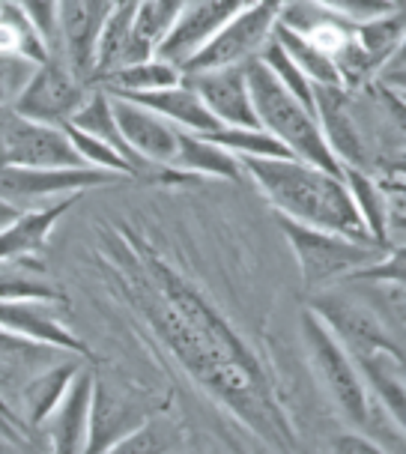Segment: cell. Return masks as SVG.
Here are the masks:
<instances>
[{"mask_svg":"<svg viewBox=\"0 0 406 454\" xmlns=\"http://www.w3.org/2000/svg\"><path fill=\"white\" fill-rule=\"evenodd\" d=\"M0 54L19 57V60L34 63V67H43L54 54L51 43L43 36L34 19L12 0H0Z\"/></svg>","mask_w":406,"mask_h":454,"instance_id":"24","label":"cell"},{"mask_svg":"<svg viewBox=\"0 0 406 454\" xmlns=\"http://www.w3.org/2000/svg\"><path fill=\"white\" fill-rule=\"evenodd\" d=\"M278 10L281 0H257V4H251L248 10L233 15L200 51H194L180 67V72L242 67V63L257 57L260 48L269 43L272 27L278 21Z\"/></svg>","mask_w":406,"mask_h":454,"instance_id":"6","label":"cell"},{"mask_svg":"<svg viewBox=\"0 0 406 454\" xmlns=\"http://www.w3.org/2000/svg\"><path fill=\"white\" fill-rule=\"evenodd\" d=\"M180 445V431L165 419H147L141 427L113 442L105 454H174Z\"/></svg>","mask_w":406,"mask_h":454,"instance_id":"32","label":"cell"},{"mask_svg":"<svg viewBox=\"0 0 406 454\" xmlns=\"http://www.w3.org/2000/svg\"><path fill=\"white\" fill-rule=\"evenodd\" d=\"M353 362H355V368H359L368 395L383 403L388 419H392L397 427H403V416H406L403 353L373 350V353L353 356Z\"/></svg>","mask_w":406,"mask_h":454,"instance_id":"22","label":"cell"},{"mask_svg":"<svg viewBox=\"0 0 406 454\" xmlns=\"http://www.w3.org/2000/svg\"><path fill=\"white\" fill-rule=\"evenodd\" d=\"M57 296H60L57 287L36 263H30V257L0 261V302H15V299L54 302Z\"/></svg>","mask_w":406,"mask_h":454,"instance_id":"28","label":"cell"},{"mask_svg":"<svg viewBox=\"0 0 406 454\" xmlns=\"http://www.w3.org/2000/svg\"><path fill=\"white\" fill-rule=\"evenodd\" d=\"M183 84H189L191 90L200 96L207 111L213 114L222 126H242V129L257 126L248 84H246V69L242 67L183 72Z\"/></svg>","mask_w":406,"mask_h":454,"instance_id":"14","label":"cell"},{"mask_svg":"<svg viewBox=\"0 0 406 454\" xmlns=\"http://www.w3.org/2000/svg\"><path fill=\"white\" fill-rule=\"evenodd\" d=\"M120 99H129L135 105H144L152 114L165 117L168 123H174L183 132H194V135H213L222 129V123L207 111V105L200 102V96L191 90L189 84H174L165 87V90H152V93H135V96H120Z\"/></svg>","mask_w":406,"mask_h":454,"instance_id":"21","label":"cell"},{"mask_svg":"<svg viewBox=\"0 0 406 454\" xmlns=\"http://www.w3.org/2000/svg\"><path fill=\"white\" fill-rule=\"evenodd\" d=\"M251 4H257V0H185L174 27L168 30V36L161 39V45L156 48V57L174 63V67L180 69L194 51H200V48L233 19V15L248 10Z\"/></svg>","mask_w":406,"mask_h":454,"instance_id":"12","label":"cell"},{"mask_svg":"<svg viewBox=\"0 0 406 454\" xmlns=\"http://www.w3.org/2000/svg\"><path fill=\"white\" fill-rule=\"evenodd\" d=\"M0 329L12 335L30 338L36 344L57 347L63 353H72L78 359H90V350L72 332L60 314L54 311V302H39V299H15V302H0Z\"/></svg>","mask_w":406,"mask_h":454,"instance_id":"15","label":"cell"},{"mask_svg":"<svg viewBox=\"0 0 406 454\" xmlns=\"http://www.w3.org/2000/svg\"><path fill=\"white\" fill-rule=\"evenodd\" d=\"M34 69H36L34 63L0 54V114L12 108L15 96L21 93V87L27 84V78L34 75Z\"/></svg>","mask_w":406,"mask_h":454,"instance_id":"36","label":"cell"},{"mask_svg":"<svg viewBox=\"0 0 406 454\" xmlns=\"http://www.w3.org/2000/svg\"><path fill=\"white\" fill-rule=\"evenodd\" d=\"M281 227L296 254L302 284L311 294L344 284L355 270L373 263L388 248V246H377V242H359L350 237H340V233L332 231H316V227L290 222V218H281Z\"/></svg>","mask_w":406,"mask_h":454,"instance_id":"5","label":"cell"},{"mask_svg":"<svg viewBox=\"0 0 406 454\" xmlns=\"http://www.w3.org/2000/svg\"><path fill=\"white\" fill-rule=\"evenodd\" d=\"M111 12L113 0H57L54 4V39L60 36L63 63L87 84H93L96 48Z\"/></svg>","mask_w":406,"mask_h":454,"instance_id":"11","label":"cell"},{"mask_svg":"<svg viewBox=\"0 0 406 454\" xmlns=\"http://www.w3.org/2000/svg\"><path fill=\"white\" fill-rule=\"evenodd\" d=\"M183 81V72L174 63L161 60V57H150L141 63H129V67L111 69L93 81L99 90L108 96H135V93H152V90H165Z\"/></svg>","mask_w":406,"mask_h":454,"instance_id":"25","label":"cell"},{"mask_svg":"<svg viewBox=\"0 0 406 454\" xmlns=\"http://www.w3.org/2000/svg\"><path fill=\"white\" fill-rule=\"evenodd\" d=\"M72 141V147H75V153L81 156V161H84L87 168H96V170H108V174H120V176H135L132 168L126 165V159L120 156L117 150L108 147L105 141H99V137L81 132V129L75 126H63Z\"/></svg>","mask_w":406,"mask_h":454,"instance_id":"34","label":"cell"},{"mask_svg":"<svg viewBox=\"0 0 406 454\" xmlns=\"http://www.w3.org/2000/svg\"><path fill=\"white\" fill-rule=\"evenodd\" d=\"M302 338L311 356L314 374L320 380L323 392L329 395V401L335 403V410L350 421L353 427H371L373 416V397L362 383V374L355 368L353 356L344 350V344L332 335L311 308H302Z\"/></svg>","mask_w":406,"mask_h":454,"instance_id":"4","label":"cell"},{"mask_svg":"<svg viewBox=\"0 0 406 454\" xmlns=\"http://www.w3.org/2000/svg\"><path fill=\"white\" fill-rule=\"evenodd\" d=\"M90 395H93V371L81 368L78 377L72 380L66 397L60 401V407L43 425L51 454H84L87 421H90Z\"/></svg>","mask_w":406,"mask_h":454,"instance_id":"19","label":"cell"},{"mask_svg":"<svg viewBox=\"0 0 406 454\" xmlns=\"http://www.w3.org/2000/svg\"><path fill=\"white\" fill-rule=\"evenodd\" d=\"M340 180H344L347 192L353 198V207L359 213L368 237L377 246H388V207L386 194L379 192V185L371 180L368 170L362 168H340Z\"/></svg>","mask_w":406,"mask_h":454,"instance_id":"27","label":"cell"},{"mask_svg":"<svg viewBox=\"0 0 406 454\" xmlns=\"http://www.w3.org/2000/svg\"><path fill=\"white\" fill-rule=\"evenodd\" d=\"M0 165L10 168H87L63 126L36 123L12 111L0 114Z\"/></svg>","mask_w":406,"mask_h":454,"instance_id":"8","label":"cell"},{"mask_svg":"<svg viewBox=\"0 0 406 454\" xmlns=\"http://www.w3.org/2000/svg\"><path fill=\"white\" fill-rule=\"evenodd\" d=\"M0 436H4V440H10V442H15V445H21L24 440H27V436H24L21 431H15V427L4 416H0Z\"/></svg>","mask_w":406,"mask_h":454,"instance_id":"39","label":"cell"},{"mask_svg":"<svg viewBox=\"0 0 406 454\" xmlns=\"http://www.w3.org/2000/svg\"><path fill=\"white\" fill-rule=\"evenodd\" d=\"M0 454H24V451H21V445H15V442L0 436Z\"/></svg>","mask_w":406,"mask_h":454,"instance_id":"40","label":"cell"},{"mask_svg":"<svg viewBox=\"0 0 406 454\" xmlns=\"http://www.w3.org/2000/svg\"><path fill=\"white\" fill-rule=\"evenodd\" d=\"M123 4H135V0H113V6H123Z\"/></svg>","mask_w":406,"mask_h":454,"instance_id":"42","label":"cell"},{"mask_svg":"<svg viewBox=\"0 0 406 454\" xmlns=\"http://www.w3.org/2000/svg\"><path fill=\"white\" fill-rule=\"evenodd\" d=\"M84 368V359L78 356H66V359L48 364L39 374H34L19 388V401H15V412H19L24 431L30 434V427H43L48 416L60 407V401L66 397L72 380L78 377V371Z\"/></svg>","mask_w":406,"mask_h":454,"instance_id":"18","label":"cell"},{"mask_svg":"<svg viewBox=\"0 0 406 454\" xmlns=\"http://www.w3.org/2000/svg\"><path fill=\"white\" fill-rule=\"evenodd\" d=\"M242 69H246V84H248L257 126L263 129V132H269L281 147H287L293 159L308 161V165L323 168V170H329V174L340 176V165L329 153L326 141H323L314 114L302 108L293 96L284 90L278 84V78L272 75L269 67H266L260 57L246 60Z\"/></svg>","mask_w":406,"mask_h":454,"instance_id":"3","label":"cell"},{"mask_svg":"<svg viewBox=\"0 0 406 454\" xmlns=\"http://www.w3.org/2000/svg\"><path fill=\"white\" fill-rule=\"evenodd\" d=\"M320 10L332 12L340 21H350V24H362L371 19H379V15L397 12L388 0H311Z\"/></svg>","mask_w":406,"mask_h":454,"instance_id":"35","label":"cell"},{"mask_svg":"<svg viewBox=\"0 0 406 454\" xmlns=\"http://www.w3.org/2000/svg\"><path fill=\"white\" fill-rule=\"evenodd\" d=\"M272 39L284 48V54L290 57V60L296 63L299 69H302V75L311 81V84H329V87H344L340 84V75L335 69V63L329 60L326 54L320 51L316 45L308 43L305 36L293 34L290 27H284V24L275 21L272 27Z\"/></svg>","mask_w":406,"mask_h":454,"instance_id":"29","label":"cell"},{"mask_svg":"<svg viewBox=\"0 0 406 454\" xmlns=\"http://www.w3.org/2000/svg\"><path fill=\"white\" fill-rule=\"evenodd\" d=\"M126 180L120 174L96 168H10L0 165V200L10 207L45 204V200L75 198L78 192Z\"/></svg>","mask_w":406,"mask_h":454,"instance_id":"10","label":"cell"},{"mask_svg":"<svg viewBox=\"0 0 406 454\" xmlns=\"http://www.w3.org/2000/svg\"><path fill=\"white\" fill-rule=\"evenodd\" d=\"M353 36L359 51L368 57V63L373 67V72L379 69V63L388 60L397 48H403V15L401 10L379 15V19L353 24Z\"/></svg>","mask_w":406,"mask_h":454,"instance_id":"30","label":"cell"},{"mask_svg":"<svg viewBox=\"0 0 406 454\" xmlns=\"http://www.w3.org/2000/svg\"><path fill=\"white\" fill-rule=\"evenodd\" d=\"M174 170L183 176H209V180H246L237 156H230L224 147H218L209 137L183 132L176 135V159Z\"/></svg>","mask_w":406,"mask_h":454,"instance_id":"23","label":"cell"},{"mask_svg":"<svg viewBox=\"0 0 406 454\" xmlns=\"http://www.w3.org/2000/svg\"><path fill=\"white\" fill-rule=\"evenodd\" d=\"M147 421V410L132 397L120 395L117 388L93 374L90 395V421H87V445L84 454H105L113 442Z\"/></svg>","mask_w":406,"mask_h":454,"instance_id":"16","label":"cell"},{"mask_svg":"<svg viewBox=\"0 0 406 454\" xmlns=\"http://www.w3.org/2000/svg\"><path fill=\"white\" fill-rule=\"evenodd\" d=\"M305 308H311L316 317L326 323V329L344 344V350L350 356H362V353H373V350L403 353L401 340H394L388 335L386 320L379 317L371 305L340 294L335 287L316 290Z\"/></svg>","mask_w":406,"mask_h":454,"instance_id":"9","label":"cell"},{"mask_svg":"<svg viewBox=\"0 0 406 454\" xmlns=\"http://www.w3.org/2000/svg\"><path fill=\"white\" fill-rule=\"evenodd\" d=\"M209 137L218 147H224L230 156L237 159H293L290 156L287 147H281L278 141L263 132L260 126L254 129H242V126H222L213 135H203Z\"/></svg>","mask_w":406,"mask_h":454,"instance_id":"31","label":"cell"},{"mask_svg":"<svg viewBox=\"0 0 406 454\" xmlns=\"http://www.w3.org/2000/svg\"><path fill=\"white\" fill-rule=\"evenodd\" d=\"M347 90L344 87L314 84V120L320 126V135L326 141L332 156L340 168H362L364 170V144L355 129L353 114L347 111Z\"/></svg>","mask_w":406,"mask_h":454,"instance_id":"17","label":"cell"},{"mask_svg":"<svg viewBox=\"0 0 406 454\" xmlns=\"http://www.w3.org/2000/svg\"><path fill=\"white\" fill-rule=\"evenodd\" d=\"M242 174L266 194L278 218L373 242L338 174L299 159H239Z\"/></svg>","mask_w":406,"mask_h":454,"instance_id":"2","label":"cell"},{"mask_svg":"<svg viewBox=\"0 0 406 454\" xmlns=\"http://www.w3.org/2000/svg\"><path fill=\"white\" fill-rule=\"evenodd\" d=\"M332 454H386V451L379 449L373 440H368L364 434L350 431V434L335 436V442H332Z\"/></svg>","mask_w":406,"mask_h":454,"instance_id":"38","label":"cell"},{"mask_svg":"<svg viewBox=\"0 0 406 454\" xmlns=\"http://www.w3.org/2000/svg\"><path fill=\"white\" fill-rule=\"evenodd\" d=\"M75 198H60L45 207L24 209L0 227V261H15V257H30L45 246L51 237L54 224L69 213Z\"/></svg>","mask_w":406,"mask_h":454,"instance_id":"20","label":"cell"},{"mask_svg":"<svg viewBox=\"0 0 406 454\" xmlns=\"http://www.w3.org/2000/svg\"><path fill=\"white\" fill-rule=\"evenodd\" d=\"M12 4H19L21 10L34 19V24L43 30V36L48 43H54V4L57 0H12Z\"/></svg>","mask_w":406,"mask_h":454,"instance_id":"37","label":"cell"},{"mask_svg":"<svg viewBox=\"0 0 406 454\" xmlns=\"http://www.w3.org/2000/svg\"><path fill=\"white\" fill-rule=\"evenodd\" d=\"M260 60L269 67V72L275 78H278V84L287 90L293 99L302 105V108H308L314 114V84L302 75V69L296 67L293 60H290L287 54H284V48L275 43V39L269 36V43H266L263 48H260Z\"/></svg>","mask_w":406,"mask_h":454,"instance_id":"33","label":"cell"},{"mask_svg":"<svg viewBox=\"0 0 406 454\" xmlns=\"http://www.w3.org/2000/svg\"><path fill=\"white\" fill-rule=\"evenodd\" d=\"M111 111L117 120V129L123 135L126 147L135 153L150 170H165V174H176V135L180 129L168 123L165 117L152 114L144 105H135L120 96H111Z\"/></svg>","mask_w":406,"mask_h":454,"instance_id":"13","label":"cell"},{"mask_svg":"<svg viewBox=\"0 0 406 454\" xmlns=\"http://www.w3.org/2000/svg\"><path fill=\"white\" fill-rule=\"evenodd\" d=\"M93 84L81 81L75 72H72L63 57H48L43 67L34 69V75L27 78V84L21 87V93L15 96L12 102V114L27 120H36V123H48V126H66L75 111L87 102Z\"/></svg>","mask_w":406,"mask_h":454,"instance_id":"7","label":"cell"},{"mask_svg":"<svg viewBox=\"0 0 406 454\" xmlns=\"http://www.w3.org/2000/svg\"><path fill=\"white\" fill-rule=\"evenodd\" d=\"M388 4H392L394 10H403V0H388Z\"/></svg>","mask_w":406,"mask_h":454,"instance_id":"41","label":"cell"},{"mask_svg":"<svg viewBox=\"0 0 406 454\" xmlns=\"http://www.w3.org/2000/svg\"><path fill=\"white\" fill-rule=\"evenodd\" d=\"M120 251V261L129 270L123 278L132 287V299L185 364V371L215 397H222L242 421L272 440V445H293V434L275 407L257 362L237 332L222 320V314L191 284L152 257L150 248L135 251L132 239H126V248Z\"/></svg>","mask_w":406,"mask_h":454,"instance_id":"1","label":"cell"},{"mask_svg":"<svg viewBox=\"0 0 406 454\" xmlns=\"http://www.w3.org/2000/svg\"><path fill=\"white\" fill-rule=\"evenodd\" d=\"M69 126H75V129H81V132L99 137V141H105L108 147L117 150L120 156L126 159V165L132 168V174H147V170H150L132 150L126 147L123 135H120V129H117V120H113V111H111V96L105 90H99L96 84H93L90 96H87V102L81 105V108L75 111V117L69 120Z\"/></svg>","mask_w":406,"mask_h":454,"instance_id":"26","label":"cell"}]
</instances>
